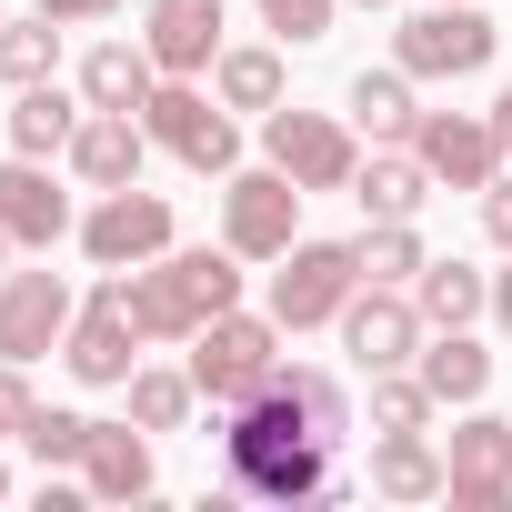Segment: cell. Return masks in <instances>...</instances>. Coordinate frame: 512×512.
I'll return each instance as SVG.
<instances>
[{
  "mask_svg": "<svg viewBox=\"0 0 512 512\" xmlns=\"http://www.w3.org/2000/svg\"><path fill=\"white\" fill-rule=\"evenodd\" d=\"M282 372H292V362H282ZM221 472H231L241 502L292 512V502H322V482H332V442L302 422L292 382H272V392H251V402L221 412Z\"/></svg>",
  "mask_w": 512,
  "mask_h": 512,
  "instance_id": "6da1fadb",
  "label": "cell"
},
{
  "mask_svg": "<svg viewBox=\"0 0 512 512\" xmlns=\"http://www.w3.org/2000/svg\"><path fill=\"white\" fill-rule=\"evenodd\" d=\"M121 302L141 322V342H191L201 322H221L241 302V251H161V262L121 272Z\"/></svg>",
  "mask_w": 512,
  "mask_h": 512,
  "instance_id": "7a4b0ae2",
  "label": "cell"
},
{
  "mask_svg": "<svg viewBox=\"0 0 512 512\" xmlns=\"http://www.w3.org/2000/svg\"><path fill=\"white\" fill-rule=\"evenodd\" d=\"M191 382H201L211 412H231V402H251V392H272V382H282V322L231 302L221 322L191 332Z\"/></svg>",
  "mask_w": 512,
  "mask_h": 512,
  "instance_id": "3957f363",
  "label": "cell"
},
{
  "mask_svg": "<svg viewBox=\"0 0 512 512\" xmlns=\"http://www.w3.org/2000/svg\"><path fill=\"white\" fill-rule=\"evenodd\" d=\"M141 131H151V151H171V161L201 171V181H231V171H241V131H231V101H221V91L161 81V91L141 101Z\"/></svg>",
  "mask_w": 512,
  "mask_h": 512,
  "instance_id": "277c9868",
  "label": "cell"
},
{
  "mask_svg": "<svg viewBox=\"0 0 512 512\" xmlns=\"http://www.w3.org/2000/svg\"><path fill=\"white\" fill-rule=\"evenodd\" d=\"M502 51V31L482 21V0H422V11L392 31V61L412 81H482Z\"/></svg>",
  "mask_w": 512,
  "mask_h": 512,
  "instance_id": "5b68a950",
  "label": "cell"
},
{
  "mask_svg": "<svg viewBox=\"0 0 512 512\" xmlns=\"http://www.w3.org/2000/svg\"><path fill=\"white\" fill-rule=\"evenodd\" d=\"M352 292H362V241H292L282 272H272V322L322 332V322H342Z\"/></svg>",
  "mask_w": 512,
  "mask_h": 512,
  "instance_id": "8992f818",
  "label": "cell"
},
{
  "mask_svg": "<svg viewBox=\"0 0 512 512\" xmlns=\"http://www.w3.org/2000/svg\"><path fill=\"white\" fill-rule=\"evenodd\" d=\"M302 201L312 191L292 171H272V161L262 171H231L221 181V241L241 251V262H282V251L302 241Z\"/></svg>",
  "mask_w": 512,
  "mask_h": 512,
  "instance_id": "52a82bcc",
  "label": "cell"
},
{
  "mask_svg": "<svg viewBox=\"0 0 512 512\" xmlns=\"http://www.w3.org/2000/svg\"><path fill=\"white\" fill-rule=\"evenodd\" d=\"M262 161L272 171H292L302 191H352V171H362V131L352 121H332V111H262Z\"/></svg>",
  "mask_w": 512,
  "mask_h": 512,
  "instance_id": "ba28073f",
  "label": "cell"
},
{
  "mask_svg": "<svg viewBox=\"0 0 512 512\" xmlns=\"http://www.w3.org/2000/svg\"><path fill=\"white\" fill-rule=\"evenodd\" d=\"M171 201L161 191H101L91 211H81V251H91V272H141V262H161V251H171Z\"/></svg>",
  "mask_w": 512,
  "mask_h": 512,
  "instance_id": "9c48e42d",
  "label": "cell"
},
{
  "mask_svg": "<svg viewBox=\"0 0 512 512\" xmlns=\"http://www.w3.org/2000/svg\"><path fill=\"white\" fill-rule=\"evenodd\" d=\"M442 502H452V512H502V502H512V422H502V412L462 402L452 452H442Z\"/></svg>",
  "mask_w": 512,
  "mask_h": 512,
  "instance_id": "30bf717a",
  "label": "cell"
},
{
  "mask_svg": "<svg viewBox=\"0 0 512 512\" xmlns=\"http://www.w3.org/2000/svg\"><path fill=\"white\" fill-rule=\"evenodd\" d=\"M422 302L412 292H392V282H362L352 302H342V352H352V372L372 382V372H412V352H422Z\"/></svg>",
  "mask_w": 512,
  "mask_h": 512,
  "instance_id": "8fae6325",
  "label": "cell"
},
{
  "mask_svg": "<svg viewBox=\"0 0 512 512\" xmlns=\"http://www.w3.org/2000/svg\"><path fill=\"white\" fill-rule=\"evenodd\" d=\"M61 362H71V382H91V392H121V382L141 372V322H131V302H121V272H111V282L71 312Z\"/></svg>",
  "mask_w": 512,
  "mask_h": 512,
  "instance_id": "7c38bea8",
  "label": "cell"
},
{
  "mask_svg": "<svg viewBox=\"0 0 512 512\" xmlns=\"http://www.w3.org/2000/svg\"><path fill=\"white\" fill-rule=\"evenodd\" d=\"M71 282L61 272H0V362H51L71 342Z\"/></svg>",
  "mask_w": 512,
  "mask_h": 512,
  "instance_id": "4fadbf2b",
  "label": "cell"
},
{
  "mask_svg": "<svg viewBox=\"0 0 512 512\" xmlns=\"http://www.w3.org/2000/svg\"><path fill=\"white\" fill-rule=\"evenodd\" d=\"M412 151H422V171H432L442 191H482V181L512 161V151H502V131H492V111H422Z\"/></svg>",
  "mask_w": 512,
  "mask_h": 512,
  "instance_id": "5bb4252c",
  "label": "cell"
},
{
  "mask_svg": "<svg viewBox=\"0 0 512 512\" xmlns=\"http://www.w3.org/2000/svg\"><path fill=\"white\" fill-rule=\"evenodd\" d=\"M231 11L221 0H141V41H151V61H161V81H201L231 41Z\"/></svg>",
  "mask_w": 512,
  "mask_h": 512,
  "instance_id": "9a60e30c",
  "label": "cell"
},
{
  "mask_svg": "<svg viewBox=\"0 0 512 512\" xmlns=\"http://www.w3.org/2000/svg\"><path fill=\"white\" fill-rule=\"evenodd\" d=\"M61 161H71L81 191H131L141 161H151V131H141V111H81V131H71Z\"/></svg>",
  "mask_w": 512,
  "mask_h": 512,
  "instance_id": "2e32d148",
  "label": "cell"
},
{
  "mask_svg": "<svg viewBox=\"0 0 512 512\" xmlns=\"http://www.w3.org/2000/svg\"><path fill=\"white\" fill-rule=\"evenodd\" d=\"M0 231H11L21 251H51L61 231H81V221H71V191L51 181V161H31V151L0 161Z\"/></svg>",
  "mask_w": 512,
  "mask_h": 512,
  "instance_id": "e0dca14e",
  "label": "cell"
},
{
  "mask_svg": "<svg viewBox=\"0 0 512 512\" xmlns=\"http://www.w3.org/2000/svg\"><path fill=\"white\" fill-rule=\"evenodd\" d=\"M342 111H352V131H362L372 151H412V131H422V91H412L402 61H392V71H352Z\"/></svg>",
  "mask_w": 512,
  "mask_h": 512,
  "instance_id": "ac0fdd59",
  "label": "cell"
},
{
  "mask_svg": "<svg viewBox=\"0 0 512 512\" xmlns=\"http://www.w3.org/2000/svg\"><path fill=\"white\" fill-rule=\"evenodd\" d=\"M81 482H91V502H141V492L161 482V462H151V432H141V422H91Z\"/></svg>",
  "mask_w": 512,
  "mask_h": 512,
  "instance_id": "d6986e66",
  "label": "cell"
},
{
  "mask_svg": "<svg viewBox=\"0 0 512 512\" xmlns=\"http://www.w3.org/2000/svg\"><path fill=\"white\" fill-rule=\"evenodd\" d=\"M442 181L422 171V151H372L362 171H352V201H362V221H422V201H432Z\"/></svg>",
  "mask_w": 512,
  "mask_h": 512,
  "instance_id": "ffe728a7",
  "label": "cell"
},
{
  "mask_svg": "<svg viewBox=\"0 0 512 512\" xmlns=\"http://www.w3.org/2000/svg\"><path fill=\"white\" fill-rule=\"evenodd\" d=\"M81 111H91V101H71L61 81H31L11 111H0V131H11V151H31V161H61L71 131H81Z\"/></svg>",
  "mask_w": 512,
  "mask_h": 512,
  "instance_id": "44dd1931",
  "label": "cell"
},
{
  "mask_svg": "<svg viewBox=\"0 0 512 512\" xmlns=\"http://www.w3.org/2000/svg\"><path fill=\"white\" fill-rule=\"evenodd\" d=\"M151 91H161L151 41H101V51L81 61V101H91V111H141Z\"/></svg>",
  "mask_w": 512,
  "mask_h": 512,
  "instance_id": "7402d4cb",
  "label": "cell"
},
{
  "mask_svg": "<svg viewBox=\"0 0 512 512\" xmlns=\"http://www.w3.org/2000/svg\"><path fill=\"white\" fill-rule=\"evenodd\" d=\"M412 302H422V322H432V332H472V322L492 312V272H472V262H422Z\"/></svg>",
  "mask_w": 512,
  "mask_h": 512,
  "instance_id": "603a6c76",
  "label": "cell"
},
{
  "mask_svg": "<svg viewBox=\"0 0 512 512\" xmlns=\"http://www.w3.org/2000/svg\"><path fill=\"white\" fill-rule=\"evenodd\" d=\"M412 372L432 382V402H482V392H492V352H482L472 332H422Z\"/></svg>",
  "mask_w": 512,
  "mask_h": 512,
  "instance_id": "cb8c5ba5",
  "label": "cell"
},
{
  "mask_svg": "<svg viewBox=\"0 0 512 512\" xmlns=\"http://www.w3.org/2000/svg\"><path fill=\"white\" fill-rule=\"evenodd\" d=\"M372 492H382V502H442V452H432V432H382V442H372Z\"/></svg>",
  "mask_w": 512,
  "mask_h": 512,
  "instance_id": "d4e9b609",
  "label": "cell"
},
{
  "mask_svg": "<svg viewBox=\"0 0 512 512\" xmlns=\"http://www.w3.org/2000/svg\"><path fill=\"white\" fill-rule=\"evenodd\" d=\"M211 91H221L231 111H282V51H272V41H231V51L211 61Z\"/></svg>",
  "mask_w": 512,
  "mask_h": 512,
  "instance_id": "484cf974",
  "label": "cell"
},
{
  "mask_svg": "<svg viewBox=\"0 0 512 512\" xmlns=\"http://www.w3.org/2000/svg\"><path fill=\"white\" fill-rule=\"evenodd\" d=\"M51 71H61V21H51V11L0 21V81H11V91H31V81H51Z\"/></svg>",
  "mask_w": 512,
  "mask_h": 512,
  "instance_id": "4316f807",
  "label": "cell"
},
{
  "mask_svg": "<svg viewBox=\"0 0 512 512\" xmlns=\"http://www.w3.org/2000/svg\"><path fill=\"white\" fill-rule=\"evenodd\" d=\"M121 402H131V422H141V432H181V422H191V402H201V382H191V372H151V362H141V372L121 382Z\"/></svg>",
  "mask_w": 512,
  "mask_h": 512,
  "instance_id": "83f0119b",
  "label": "cell"
},
{
  "mask_svg": "<svg viewBox=\"0 0 512 512\" xmlns=\"http://www.w3.org/2000/svg\"><path fill=\"white\" fill-rule=\"evenodd\" d=\"M422 262H432V251H422V231H412V221H372V231H362V282L412 292V282H422Z\"/></svg>",
  "mask_w": 512,
  "mask_h": 512,
  "instance_id": "f1b7e54d",
  "label": "cell"
},
{
  "mask_svg": "<svg viewBox=\"0 0 512 512\" xmlns=\"http://www.w3.org/2000/svg\"><path fill=\"white\" fill-rule=\"evenodd\" d=\"M21 452H31L41 472H81L91 422H81V412H61V402H41V412H31V432H21Z\"/></svg>",
  "mask_w": 512,
  "mask_h": 512,
  "instance_id": "f546056e",
  "label": "cell"
},
{
  "mask_svg": "<svg viewBox=\"0 0 512 512\" xmlns=\"http://www.w3.org/2000/svg\"><path fill=\"white\" fill-rule=\"evenodd\" d=\"M442 402H432V382L422 372H372V432H422Z\"/></svg>",
  "mask_w": 512,
  "mask_h": 512,
  "instance_id": "4dcf8cb0",
  "label": "cell"
},
{
  "mask_svg": "<svg viewBox=\"0 0 512 512\" xmlns=\"http://www.w3.org/2000/svg\"><path fill=\"white\" fill-rule=\"evenodd\" d=\"M251 11H262V31H272V41L312 51V41H332V21H342V0H251Z\"/></svg>",
  "mask_w": 512,
  "mask_h": 512,
  "instance_id": "1f68e13d",
  "label": "cell"
},
{
  "mask_svg": "<svg viewBox=\"0 0 512 512\" xmlns=\"http://www.w3.org/2000/svg\"><path fill=\"white\" fill-rule=\"evenodd\" d=\"M282 382H292V402H302V422H312V432H322V442L342 452V432H352V392H342L332 372H282Z\"/></svg>",
  "mask_w": 512,
  "mask_h": 512,
  "instance_id": "d6a6232c",
  "label": "cell"
},
{
  "mask_svg": "<svg viewBox=\"0 0 512 512\" xmlns=\"http://www.w3.org/2000/svg\"><path fill=\"white\" fill-rule=\"evenodd\" d=\"M31 412H41L31 362H0V442H21V432H31Z\"/></svg>",
  "mask_w": 512,
  "mask_h": 512,
  "instance_id": "836d02e7",
  "label": "cell"
},
{
  "mask_svg": "<svg viewBox=\"0 0 512 512\" xmlns=\"http://www.w3.org/2000/svg\"><path fill=\"white\" fill-rule=\"evenodd\" d=\"M482 231H492V251H512V171L482 181Z\"/></svg>",
  "mask_w": 512,
  "mask_h": 512,
  "instance_id": "e575fe53",
  "label": "cell"
},
{
  "mask_svg": "<svg viewBox=\"0 0 512 512\" xmlns=\"http://www.w3.org/2000/svg\"><path fill=\"white\" fill-rule=\"evenodd\" d=\"M31 11H51L61 31H81V21H111V11H121V0H31Z\"/></svg>",
  "mask_w": 512,
  "mask_h": 512,
  "instance_id": "d590c367",
  "label": "cell"
},
{
  "mask_svg": "<svg viewBox=\"0 0 512 512\" xmlns=\"http://www.w3.org/2000/svg\"><path fill=\"white\" fill-rule=\"evenodd\" d=\"M492 322L512 332V272H492Z\"/></svg>",
  "mask_w": 512,
  "mask_h": 512,
  "instance_id": "8d00e7d4",
  "label": "cell"
},
{
  "mask_svg": "<svg viewBox=\"0 0 512 512\" xmlns=\"http://www.w3.org/2000/svg\"><path fill=\"white\" fill-rule=\"evenodd\" d=\"M492 131H502V151H512V91H502V101H492Z\"/></svg>",
  "mask_w": 512,
  "mask_h": 512,
  "instance_id": "74e56055",
  "label": "cell"
},
{
  "mask_svg": "<svg viewBox=\"0 0 512 512\" xmlns=\"http://www.w3.org/2000/svg\"><path fill=\"white\" fill-rule=\"evenodd\" d=\"M11 251H21V241H11V231H0V272H11Z\"/></svg>",
  "mask_w": 512,
  "mask_h": 512,
  "instance_id": "f35d334b",
  "label": "cell"
},
{
  "mask_svg": "<svg viewBox=\"0 0 512 512\" xmlns=\"http://www.w3.org/2000/svg\"><path fill=\"white\" fill-rule=\"evenodd\" d=\"M352 11H392V0H352Z\"/></svg>",
  "mask_w": 512,
  "mask_h": 512,
  "instance_id": "ab89813d",
  "label": "cell"
},
{
  "mask_svg": "<svg viewBox=\"0 0 512 512\" xmlns=\"http://www.w3.org/2000/svg\"><path fill=\"white\" fill-rule=\"evenodd\" d=\"M0 492H11V452H0Z\"/></svg>",
  "mask_w": 512,
  "mask_h": 512,
  "instance_id": "60d3db41",
  "label": "cell"
},
{
  "mask_svg": "<svg viewBox=\"0 0 512 512\" xmlns=\"http://www.w3.org/2000/svg\"><path fill=\"white\" fill-rule=\"evenodd\" d=\"M0 21H11V11H0Z\"/></svg>",
  "mask_w": 512,
  "mask_h": 512,
  "instance_id": "b9f144b4",
  "label": "cell"
}]
</instances>
